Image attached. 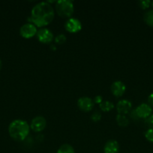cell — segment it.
<instances>
[{"instance_id":"9","label":"cell","mask_w":153,"mask_h":153,"mask_svg":"<svg viewBox=\"0 0 153 153\" xmlns=\"http://www.w3.org/2000/svg\"><path fill=\"white\" fill-rule=\"evenodd\" d=\"M135 111H136V114L140 119H147L151 116L152 112L151 106L148 104H146V103L140 105L135 109Z\"/></svg>"},{"instance_id":"18","label":"cell","mask_w":153,"mask_h":153,"mask_svg":"<svg viewBox=\"0 0 153 153\" xmlns=\"http://www.w3.org/2000/svg\"><path fill=\"white\" fill-rule=\"evenodd\" d=\"M145 137L148 141L153 143V128H149L146 131Z\"/></svg>"},{"instance_id":"5","label":"cell","mask_w":153,"mask_h":153,"mask_svg":"<svg viewBox=\"0 0 153 153\" xmlns=\"http://www.w3.org/2000/svg\"><path fill=\"white\" fill-rule=\"evenodd\" d=\"M64 28L69 33H77L82 29V24L81 22L76 18L70 17L66 21L64 24Z\"/></svg>"},{"instance_id":"26","label":"cell","mask_w":153,"mask_h":153,"mask_svg":"<svg viewBox=\"0 0 153 153\" xmlns=\"http://www.w3.org/2000/svg\"><path fill=\"white\" fill-rule=\"evenodd\" d=\"M151 4H152V7H153V1H152Z\"/></svg>"},{"instance_id":"23","label":"cell","mask_w":153,"mask_h":153,"mask_svg":"<svg viewBox=\"0 0 153 153\" xmlns=\"http://www.w3.org/2000/svg\"><path fill=\"white\" fill-rule=\"evenodd\" d=\"M93 102H94V103L100 105L103 102V98H102L101 96H96L93 100Z\"/></svg>"},{"instance_id":"6","label":"cell","mask_w":153,"mask_h":153,"mask_svg":"<svg viewBox=\"0 0 153 153\" xmlns=\"http://www.w3.org/2000/svg\"><path fill=\"white\" fill-rule=\"evenodd\" d=\"M38 40L39 42L42 43H50L53 40V34L50 30L46 28H41L40 29L38 30L36 34Z\"/></svg>"},{"instance_id":"7","label":"cell","mask_w":153,"mask_h":153,"mask_svg":"<svg viewBox=\"0 0 153 153\" xmlns=\"http://www.w3.org/2000/svg\"><path fill=\"white\" fill-rule=\"evenodd\" d=\"M46 126V120L44 117L38 116L33 118L30 124V128L35 132H40Z\"/></svg>"},{"instance_id":"2","label":"cell","mask_w":153,"mask_h":153,"mask_svg":"<svg viewBox=\"0 0 153 153\" xmlns=\"http://www.w3.org/2000/svg\"><path fill=\"white\" fill-rule=\"evenodd\" d=\"M30 126L22 120H15L11 122L8 127V132L10 137L17 141L24 140L29 134Z\"/></svg>"},{"instance_id":"17","label":"cell","mask_w":153,"mask_h":153,"mask_svg":"<svg viewBox=\"0 0 153 153\" xmlns=\"http://www.w3.org/2000/svg\"><path fill=\"white\" fill-rule=\"evenodd\" d=\"M67 40V38H66L65 35L63 34H58L56 37H55V42L58 44H63Z\"/></svg>"},{"instance_id":"3","label":"cell","mask_w":153,"mask_h":153,"mask_svg":"<svg viewBox=\"0 0 153 153\" xmlns=\"http://www.w3.org/2000/svg\"><path fill=\"white\" fill-rule=\"evenodd\" d=\"M56 10L60 17L70 18L74 11L73 1L70 0H59L56 3Z\"/></svg>"},{"instance_id":"12","label":"cell","mask_w":153,"mask_h":153,"mask_svg":"<svg viewBox=\"0 0 153 153\" xmlns=\"http://www.w3.org/2000/svg\"><path fill=\"white\" fill-rule=\"evenodd\" d=\"M119 151V145L115 140H110L105 143L104 147V153H118Z\"/></svg>"},{"instance_id":"1","label":"cell","mask_w":153,"mask_h":153,"mask_svg":"<svg viewBox=\"0 0 153 153\" xmlns=\"http://www.w3.org/2000/svg\"><path fill=\"white\" fill-rule=\"evenodd\" d=\"M54 13L53 7L47 1H42L38 3L32 9L31 16L29 20L30 23H32L36 27L46 26L53 20Z\"/></svg>"},{"instance_id":"10","label":"cell","mask_w":153,"mask_h":153,"mask_svg":"<svg viewBox=\"0 0 153 153\" xmlns=\"http://www.w3.org/2000/svg\"><path fill=\"white\" fill-rule=\"evenodd\" d=\"M110 90L112 94L115 97H120L124 94L126 91V86L121 81H116L112 84L110 87Z\"/></svg>"},{"instance_id":"15","label":"cell","mask_w":153,"mask_h":153,"mask_svg":"<svg viewBox=\"0 0 153 153\" xmlns=\"http://www.w3.org/2000/svg\"><path fill=\"white\" fill-rule=\"evenodd\" d=\"M143 19L146 25H148V26L153 27V10H150L146 12L143 16Z\"/></svg>"},{"instance_id":"16","label":"cell","mask_w":153,"mask_h":153,"mask_svg":"<svg viewBox=\"0 0 153 153\" xmlns=\"http://www.w3.org/2000/svg\"><path fill=\"white\" fill-rule=\"evenodd\" d=\"M56 153H75V151L73 146L68 143H64L58 148Z\"/></svg>"},{"instance_id":"14","label":"cell","mask_w":153,"mask_h":153,"mask_svg":"<svg viewBox=\"0 0 153 153\" xmlns=\"http://www.w3.org/2000/svg\"><path fill=\"white\" fill-rule=\"evenodd\" d=\"M100 110L104 112H109L113 109L114 105L110 101H103L99 105Z\"/></svg>"},{"instance_id":"19","label":"cell","mask_w":153,"mask_h":153,"mask_svg":"<svg viewBox=\"0 0 153 153\" xmlns=\"http://www.w3.org/2000/svg\"><path fill=\"white\" fill-rule=\"evenodd\" d=\"M151 1L149 0H141V1H139V6L140 8L142 9H147L151 4Z\"/></svg>"},{"instance_id":"21","label":"cell","mask_w":153,"mask_h":153,"mask_svg":"<svg viewBox=\"0 0 153 153\" xmlns=\"http://www.w3.org/2000/svg\"><path fill=\"white\" fill-rule=\"evenodd\" d=\"M146 123L150 128H153V115H151L149 117L146 119Z\"/></svg>"},{"instance_id":"13","label":"cell","mask_w":153,"mask_h":153,"mask_svg":"<svg viewBox=\"0 0 153 153\" xmlns=\"http://www.w3.org/2000/svg\"><path fill=\"white\" fill-rule=\"evenodd\" d=\"M116 120L117 124L120 127H127L129 125V123H130L128 118L125 115L119 114H118L116 117Z\"/></svg>"},{"instance_id":"22","label":"cell","mask_w":153,"mask_h":153,"mask_svg":"<svg viewBox=\"0 0 153 153\" xmlns=\"http://www.w3.org/2000/svg\"><path fill=\"white\" fill-rule=\"evenodd\" d=\"M130 117L132 120H140V118L138 117L137 114H136L135 109L134 110H132L130 112Z\"/></svg>"},{"instance_id":"24","label":"cell","mask_w":153,"mask_h":153,"mask_svg":"<svg viewBox=\"0 0 153 153\" xmlns=\"http://www.w3.org/2000/svg\"><path fill=\"white\" fill-rule=\"evenodd\" d=\"M148 102L151 107H153V93L150 94L148 97Z\"/></svg>"},{"instance_id":"8","label":"cell","mask_w":153,"mask_h":153,"mask_svg":"<svg viewBox=\"0 0 153 153\" xmlns=\"http://www.w3.org/2000/svg\"><path fill=\"white\" fill-rule=\"evenodd\" d=\"M77 106L82 111L88 112L92 110L94 107V102L91 98L82 97L77 100Z\"/></svg>"},{"instance_id":"11","label":"cell","mask_w":153,"mask_h":153,"mask_svg":"<svg viewBox=\"0 0 153 153\" xmlns=\"http://www.w3.org/2000/svg\"><path fill=\"white\" fill-rule=\"evenodd\" d=\"M132 104L129 100H120L116 105V111L119 114H127L131 111Z\"/></svg>"},{"instance_id":"20","label":"cell","mask_w":153,"mask_h":153,"mask_svg":"<svg viewBox=\"0 0 153 153\" xmlns=\"http://www.w3.org/2000/svg\"><path fill=\"white\" fill-rule=\"evenodd\" d=\"M91 119L93 122H98V121H100V119H101V114H100V112L96 111H94V113L92 114Z\"/></svg>"},{"instance_id":"4","label":"cell","mask_w":153,"mask_h":153,"mask_svg":"<svg viewBox=\"0 0 153 153\" xmlns=\"http://www.w3.org/2000/svg\"><path fill=\"white\" fill-rule=\"evenodd\" d=\"M37 32V27L34 24L30 23V22L24 24L20 27V35L26 39L32 38L34 35H36Z\"/></svg>"},{"instance_id":"25","label":"cell","mask_w":153,"mask_h":153,"mask_svg":"<svg viewBox=\"0 0 153 153\" xmlns=\"http://www.w3.org/2000/svg\"><path fill=\"white\" fill-rule=\"evenodd\" d=\"M1 67H2V62H1V60H0V69H1Z\"/></svg>"}]
</instances>
